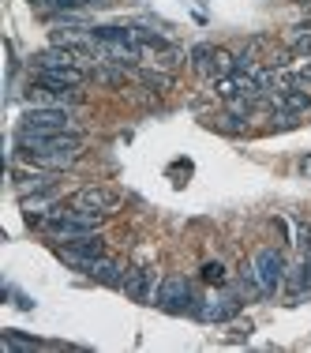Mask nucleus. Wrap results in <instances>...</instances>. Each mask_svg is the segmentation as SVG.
<instances>
[{"label":"nucleus","instance_id":"obj_20","mask_svg":"<svg viewBox=\"0 0 311 353\" xmlns=\"http://www.w3.org/2000/svg\"><path fill=\"white\" fill-rule=\"evenodd\" d=\"M229 331H233V334H240V339H244V334H251V323H233Z\"/></svg>","mask_w":311,"mask_h":353},{"label":"nucleus","instance_id":"obj_14","mask_svg":"<svg viewBox=\"0 0 311 353\" xmlns=\"http://www.w3.org/2000/svg\"><path fill=\"white\" fill-rule=\"evenodd\" d=\"M139 79L154 90H173V75H165V72H142Z\"/></svg>","mask_w":311,"mask_h":353},{"label":"nucleus","instance_id":"obj_21","mask_svg":"<svg viewBox=\"0 0 311 353\" xmlns=\"http://www.w3.org/2000/svg\"><path fill=\"white\" fill-rule=\"evenodd\" d=\"M300 173H304V176H311V150H308L304 158H300Z\"/></svg>","mask_w":311,"mask_h":353},{"label":"nucleus","instance_id":"obj_7","mask_svg":"<svg viewBox=\"0 0 311 353\" xmlns=\"http://www.w3.org/2000/svg\"><path fill=\"white\" fill-rule=\"evenodd\" d=\"M116 203H120V196L109 192V188H83V192H75V199H72V207H79V211H94V214H109Z\"/></svg>","mask_w":311,"mask_h":353},{"label":"nucleus","instance_id":"obj_16","mask_svg":"<svg viewBox=\"0 0 311 353\" xmlns=\"http://www.w3.org/2000/svg\"><path fill=\"white\" fill-rule=\"evenodd\" d=\"M229 274H225V267L222 263H203V282H210V285H222Z\"/></svg>","mask_w":311,"mask_h":353},{"label":"nucleus","instance_id":"obj_8","mask_svg":"<svg viewBox=\"0 0 311 353\" xmlns=\"http://www.w3.org/2000/svg\"><path fill=\"white\" fill-rule=\"evenodd\" d=\"M237 312H240V301L237 297H214V301H206V305H199L195 316L210 319V323H229Z\"/></svg>","mask_w":311,"mask_h":353},{"label":"nucleus","instance_id":"obj_22","mask_svg":"<svg viewBox=\"0 0 311 353\" xmlns=\"http://www.w3.org/2000/svg\"><path fill=\"white\" fill-rule=\"evenodd\" d=\"M300 79H311V61L304 64V68H300Z\"/></svg>","mask_w":311,"mask_h":353},{"label":"nucleus","instance_id":"obj_17","mask_svg":"<svg viewBox=\"0 0 311 353\" xmlns=\"http://www.w3.org/2000/svg\"><path fill=\"white\" fill-rule=\"evenodd\" d=\"M38 4H53V8H87V4H105V0H38Z\"/></svg>","mask_w":311,"mask_h":353},{"label":"nucleus","instance_id":"obj_10","mask_svg":"<svg viewBox=\"0 0 311 353\" xmlns=\"http://www.w3.org/2000/svg\"><path fill=\"white\" fill-rule=\"evenodd\" d=\"M90 279H98V282H105V285H120L124 282V274H120V263H113V259H94L90 263Z\"/></svg>","mask_w":311,"mask_h":353},{"label":"nucleus","instance_id":"obj_5","mask_svg":"<svg viewBox=\"0 0 311 353\" xmlns=\"http://www.w3.org/2000/svg\"><path fill=\"white\" fill-rule=\"evenodd\" d=\"M23 128H30V132H68L72 113L61 105H30L27 117H23Z\"/></svg>","mask_w":311,"mask_h":353},{"label":"nucleus","instance_id":"obj_3","mask_svg":"<svg viewBox=\"0 0 311 353\" xmlns=\"http://www.w3.org/2000/svg\"><path fill=\"white\" fill-rule=\"evenodd\" d=\"M154 305L162 308V312H199L195 297H191V285H188L184 274H169V279L162 282Z\"/></svg>","mask_w":311,"mask_h":353},{"label":"nucleus","instance_id":"obj_18","mask_svg":"<svg viewBox=\"0 0 311 353\" xmlns=\"http://www.w3.org/2000/svg\"><path fill=\"white\" fill-rule=\"evenodd\" d=\"M217 124H222V128H225V132H244V117H237V113H229V117H222V121H217Z\"/></svg>","mask_w":311,"mask_h":353},{"label":"nucleus","instance_id":"obj_9","mask_svg":"<svg viewBox=\"0 0 311 353\" xmlns=\"http://www.w3.org/2000/svg\"><path fill=\"white\" fill-rule=\"evenodd\" d=\"M150 279H154V274L147 271V267H128V271H124V293H128L131 301H147L150 297Z\"/></svg>","mask_w":311,"mask_h":353},{"label":"nucleus","instance_id":"obj_19","mask_svg":"<svg viewBox=\"0 0 311 353\" xmlns=\"http://www.w3.org/2000/svg\"><path fill=\"white\" fill-rule=\"evenodd\" d=\"M292 53L308 57L311 53V34H297V38H292Z\"/></svg>","mask_w":311,"mask_h":353},{"label":"nucleus","instance_id":"obj_4","mask_svg":"<svg viewBox=\"0 0 311 353\" xmlns=\"http://www.w3.org/2000/svg\"><path fill=\"white\" fill-rule=\"evenodd\" d=\"M251 271H255L259 285H263V297L266 293H277V285L285 282V256L277 248H263L255 256V263H251Z\"/></svg>","mask_w":311,"mask_h":353},{"label":"nucleus","instance_id":"obj_6","mask_svg":"<svg viewBox=\"0 0 311 353\" xmlns=\"http://www.w3.org/2000/svg\"><path fill=\"white\" fill-rule=\"evenodd\" d=\"M38 72V87H49V90H75L83 79H87V72L75 64V68H34Z\"/></svg>","mask_w":311,"mask_h":353},{"label":"nucleus","instance_id":"obj_12","mask_svg":"<svg viewBox=\"0 0 311 353\" xmlns=\"http://www.w3.org/2000/svg\"><path fill=\"white\" fill-rule=\"evenodd\" d=\"M19 192H23V196H34V192H53V173L19 176Z\"/></svg>","mask_w":311,"mask_h":353},{"label":"nucleus","instance_id":"obj_11","mask_svg":"<svg viewBox=\"0 0 311 353\" xmlns=\"http://www.w3.org/2000/svg\"><path fill=\"white\" fill-rule=\"evenodd\" d=\"M311 105V98H308V90H281V94H277V109H281V113H304V109Z\"/></svg>","mask_w":311,"mask_h":353},{"label":"nucleus","instance_id":"obj_13","mask_svg":"<svg viewBox=\"0 0 311 353\" xmlns=\"http://www.w3.org/2000/svg\"><path fill=\"white\" fill-rule=\"evenodd\" d=\"M304 245H308V256H304V263L297 267V274H292V293L311 290V241H304Z\"/></svg>","mask_w":311,"mask_h":353},{"label":"nucleus","instance_id":"obj_2","mask_svg":"<svg viewBox=\"0 0 311 353\" xmlns=\"http://www.w3.org/2000/svg\"><path fill=\"white\" fill-rule=\"evenodd\" d=\"M102 218L105 214H94V211H61V214H53V218H45V230L53 233V237H83V233H94L98 225H102Z\"/></svg>","mask_w":311,"mask_h":353},{"label":"nucleus","instance_id":"obj_1","mask_svg":"<svg viewBox=\"0 0 311 353\" xmlns=\"http://www.w3.org/2000/svg\"><path fill=\"white\" fill-rule=\"evenodd\" d=\"M19 150L27 162L41 165V170H68L79 158V136L72 132H19Z\"/></svg>","mask_w":311,"mask_h":353},{"label":"nucleus","instance_id":"obj_15","mask_svg":"<svg viewBox=\"0 0 311 353\" xmlns=\"http://www.w3.org/2000/svg\"><path fill=\"white\" fill-rule=\"evenodd\" d=\"M102 83H109V87H124L128 83V72H120V68H102V72H94Z\"/></svg>","mask_w":311,"mask_h":353}]
</instances>
